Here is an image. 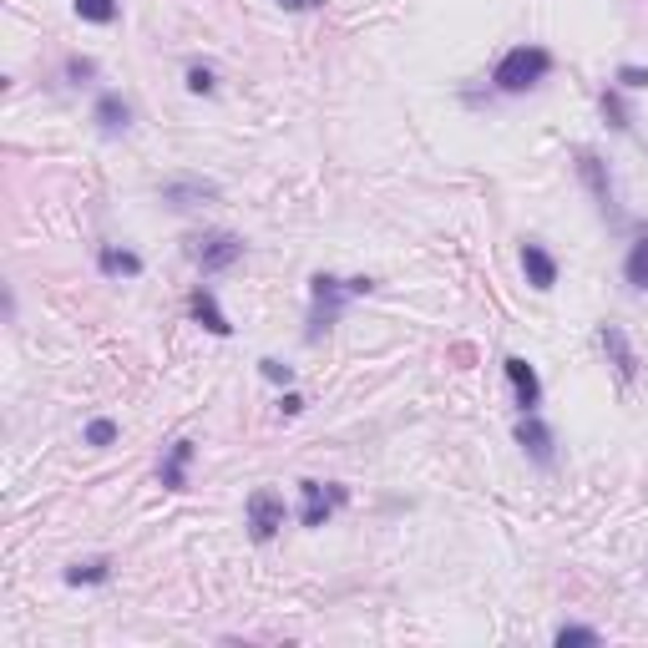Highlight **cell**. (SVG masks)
Wrapping results in <instances>:
<instances>
[{"mask_svg":"<svg viewBox=\"0 0 648 648\" xmlns=\"http://www.w3.org/2000/svg\"><path fill=\"white\" fill-rule=\"evenodd\" d=\"M350 502V492L340 481H314V476H304L299 481V527H330V517L340 512Z\"/></svg>","mask_w":648,"mask_h":648,"instance_id":"3957f363","label":"cell"},{"mask_svg":"<svg viewBox=\"0 0 648 648\" xmlns=\"http://www.w3.org/2000/svg\"><path fill=\"white\" fill-rule=\"evenodd\" d=\"M97 269H102L107 279H137V274H142V254L117 249V243H102V249H97Z\"/></svg>","mask_w":648,"mask_h":648,"instance_id":"9a60e30c","label":"cell"},{"mask_svg":"<svg viewBox=\"0 0 648 648\" xmlns=\"http://www.w3.org/2000/svg\"><path fill=\"white\" fill-rule=\"evenodd\" d=\"M578 173H583V183L593 188V198H598L603 218H608V223H623V213H618V198H613V178H608V168H603V157H593V152H578Z\"/></svg>","mask_w":648,"mask_h":648,"instance_id":"8992f818","label":"cell"},{"mask_svg":"<svg viewBox=\"0 0 648 648\" xmlns=\"http://www.w3.org/2000/svg\"><path fill=\"white\" fill-rule=\"evenodd\" d=\"M188 259H193L203 274H223V269H233V264L243 259V238H238V233H223V228L193 233V238H188Z\"/></svg>","mask_w":648,"mask_h":648,"instance_id":"277c9868","label":"cell"},{"mask_svg":"<svg viewBox=\"0 0 648 648\" xmlns=\"http://www.w3.org/2000/svg\"><path fill=\"white\" fill-rule=\"evenodd\" d=\"M249 537L254 542H274L279 537V527L289 522V507H284V497L279 492H269V486H259V492H249Z\"/></svg>","mask_w":648,"mask_h":648,"instance_id":"5b68a950","label":"cell"},{"mask_svg":"<svg viewBox=\"0 0 648 648\" xmlns=\"http://www.w3.org/2000/svg\"><path fill=\"white\" fill-rule=\"evenodd\" d=\"M71 588H97V583H107L112 578V557H81V562H71L66 573H61Z\"/></svg>","mask_w":648,"mask_h":648,"instance_id":"2e32d148","label":"cell"},{"mask_svg":"<svg viewBox=\"0 0 648 648\" xmlns=\"http://www.w3.org/2000/svg\"><path fill=\"white\" fill-rule=\"evenodd\" d=\"M365 294H375V279H370V274L335 279V274L319 269V274L309 279V324H304V345H319V340L340 324L345 304H350V299H365Z\"/></svg>","mask_w":648,"mask_h":648,"instance_id":"6da1fadb","label":"cell"},{"mask_svg":"<svg viewBox=\"0 0 648 648\" xmlns=\"http://www.w3.org/2000/svg\"><path fill=\"white\" fill-rule=\"evenodd\" d=\"M259 375H264V380H274V385H294V365H284V360H274V355H264V360H259Z\"/></svg>","mask_w":648,"mask_h":648,"instance_id":"cb8c5ba5","label":"cell"},{"mask_svg":"<svg viewBox=\"0 0 648 648\" xmlns=\"http://www.w3.org/2000/svg\"><path fill=\"white\" fill-rule=\"evenodd\" d=\"M618 87L623 92H643L648 87V66H618Z\"/></svg>","mask_w":648,"mask_h":648,"instance_id":"d4e9b609","label":"cell"},{"mask_svg":"<svg viewBox=\"0 0 648 648\" xmlns=\"http://www.w3.org/2000/svg\"><path fill=\"white\" fill-rule=\"evenodd\" d=\"M517 446H522V451H527L542 471L557 461V451H552V431L542 426V416H537V411H527V416L517 421Z\"/></svg>","mask_w":648,"mask_h":648,"instance_id":"52a82bcc","label":"cell"},{"mask_svg":"<svg viewBox=\"0 0 648 648\" xmlns=\"http://www.w3.org/2000/svg\"><path fill=\"white\" fill-rule=\"evenodd\" d=\"M188 314H193V324H203L208 335H233V324H228V314H223V304H218V294L208 284H198L188 294Z\"/></svg>","mask_w":648,"mask_h":648,"instance_id":"30bf717a","label":"cell"},{"mask_svg":"<svg viewBox=\"0 0 648 648\" xmlns=\"http://www.w3.org/2000/svg\"><path fill=\"white\" fill-rule=\"evenodd\" d=\"M162 203L168 208H198V203H218V183L208 178H173V183H162Z\"/></svg>","mask_w":648,"mask_h":648,"instance_id":"ba28073f","label":"cell"},{"mask_svg":"<svg viewBox=\"0 0 648 648\" xmlns=\"http://www.w3.org/2000/svg\"><path fill=\"white\" fill-rule=\"evenodd\" d=\"M603 117H608L613 132H628V127H633V117H628V107H623L618 92H603Z\"/></svg>","mask_w":648,"mask_h":648,"instance_id":"44dd1931","label":"cell"},{"mask_svg":"<svg viewBox=\"0 0 648 648\" xmlns=\"http://www.w3.org/2000/svg\"><path fill=\"white\" fill-rule=\"evenodd\" d=\"M547 71H552V51H547V46H512V51L497 61L492 81H497V92L522 97V92L537 87V81H547Z\"/></svg>","mask_w":648,"mask_h":648,"instance_id":"7a4b0ae2","label":"cell"},{"mask_svg":"<svg viewBox=\"0 0 648 648\" xmlns=\"http://www.w3.org/2000/svg\"><path fill=\"white\" fill-rule=\"evenodd\" d=\"M502 370H507L512 390H517V411H522V416H527V411H537V405H542V380H537V370H532L522 355H507V360H502Z\"/></svg>","mask_w":648,"mask_h":648,"instance_id":"9c48e42d","label":"cell"},{"mask_svg":"<svg viewBox=\"0 0 648 648\" xmlns=\"http://www.w3.org/2000/svg\"><path fill=\"white\" fill-rule=\"evenodd\" d=\"M198 456V441H173L168 456H162V486L168 492H188V466Z\"/></svg>","mask_w":648,"mask_h":648,"instance_id":"5bb4252c","label":"cell"},{"mask_svg":"<svg viewBox=\"0 0 648 648\" xmlns=\"http://www.w3.org/2000/svg\"><path fill=\"white\" fill-rule=\"evenodd\" d=\"M117 436H122V426L112 416H97V421H87V436H81V441L102 451V446H117Z\"/></svg>","mask_w":648,"mask_h":648,"instance_id":"d6986e66","label":"cell"},{"mask_svg":"<svg viewBox=\"0 0 648 648\" xmlns=\"http://www.w3.org/2000/svg\"><path fill=\"white\" fill-rule=\"evenodd\" d=\"M92 76H97V61H92V56H66V81H71V87H87Z\"/></svg>","mask_w":648,"mask_h":648,"instance_id":"7402d4cb","label":"cell"},{"mask_svg":"<svg viewBox=\"0 0 648 648\" xmlns=\"http://www.w3.org/2000/svg\"><path fill=\"white\" fill-rule=\"evenodd\" d=\"M299 411H304V395H299V390H284V395H279V416H289V421H294Z\"/></svg>","mask_w":648,"mask_h":648,"instance_id":"484cf974","label":"cell"},{"mask_svg":"<svg viewBox=\"0 0 648 648\" xmlns=\"http://www.w3.org/2000/svg\"><path fill=\"white\" fill-rule=\"evenodd\" d=\"M623 279H628L638 294H648V233H638V243L628 249V259H623Z\"/></svg>","mask_w":648,"mask_h":648,"instance_id":"e0dca14e","label":"cell"},{"mask_svg":"<svg viewBox=\"0 0 648 648\" xmlns=\"http://www.w3.org/2000/svg\"><path fill=\"white\" fill-rule=\"evenodd\" d=\"M598 345L608 350V360H613L618 380H623V385H633V380H638V355H633L628 335L618 330V324H603V330H598Z\"/></svg>","mask_w":648,"mask_h":648,"instance_id":"8fae6325","label":"cell"},{"mask_svg":"<svg viewBox=\"0 0 648 648\" xmlns=\"http://www.w3.org/2000/svg\"><path fill=\"white\" fill-rule=\"evenodd\" d=\"M522 274H527V284H532L537 294H547V289L557 284V259L542 249L537 238H527V243H522Z\"/></svg>","mask_w":648,"mask_h":648,"instance_id":"4fadbf2b","label":"cell"},{"mask_svg":"<svg viewBox=\"0 0 648 648\" xmlns=\"http://www.w3.org/2000/svg\"><path fill=\"white\" fill-rule=\"evenodd\" d=\"M183 81H188V92H193V97H213V92H218V76H213V66H188V76H183Z\"/></svg>","mask_w":648,"mask_h":648,"instance_id":"ffe728a7","label":"cell"},{"mask_svg":"<svg viewBox=\"0 0 648 648\" xmlns=\"http://www.w3.org/2000/svg\"><path fill=\"white\" fill-rule=\"evenodd\" d=\"M274 6H284V11H324V0H274Z\"/></svg>","mask_w":648,"mask_h":648,"instance_id":"4316f807","label":"cell"},{"mask_svg":"<svg viewBox=\"0 0 648 648\" xmlns=\"http://www.w3.org/2000/svg\"><path fill=\"white\" fill-rule=\"evenodd\" d=\"M603 633L598 628H583V623H562L557 628V648H567V643H598Z\"/></svg>","mask_w":648,"mask_h":648,"instance_id":"603a6c76","label":"cell"},{"mask_svg":"<svg viewBox=\"0 0 648 648\" xmlns=\"http://www.w3.org/2000/svg\"><path fill=\"white\" fill-rule=\"evenodd\" d=\"M71 6H76L81 21H92V26H112L122 16V0H71Z\"/></svg>","mask_w":648,"mask_h":648,"instance_id":"ac0fdd59","label":"cell"},{"mask_svg":"<svg viewBox=\"0 0 648 648\" xmlns=\"http://www.w3.org/2000/svg\"><path fill=\"white\" fill-rule=\"evenodd\" d=\"M92 122H97V132H102V137H117V132H127V127H132V102H127L122 92H102V97H97V107H92Z\"/></svg>","mask_w":648,"mask_h":648,"instance_id":"7c38bea8","label":"cell"}]
</instances>
